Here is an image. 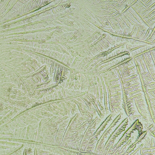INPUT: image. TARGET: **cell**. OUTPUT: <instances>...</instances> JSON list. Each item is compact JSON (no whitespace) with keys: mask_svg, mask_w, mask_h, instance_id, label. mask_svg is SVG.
I'll return each instance as SVG.
<instances>
[{"mask_svg":"<svg viewBox=\"0 0 155 155\" xmlns=\"http://www.w3.org/2000/svg\"><path fill=\"white\" fill-rule=\"evenodd\" d=\"M53 81V79L50 78L46 82H42L35 84L34 86L33 89L34 90H36L44 88L51 84Z\"/></svg>","mask_w":155,"mask_h":155,"instance_id":"1","label":"cell"},{"mask_svg":"<svg viewBox=\"0 0 155 155\" xmlns=\"http://www.w3.org/2000/svg\"><path fill=\"white\" fill-rule=\"evenodd\" d=\"M58 94L59 98V99H64V97L62 94L61 90H60L57 91Z\"/></svg>","mask_w":155,"mask_h":155,"instance_id":"2","label":"cell"}]
</instances>
